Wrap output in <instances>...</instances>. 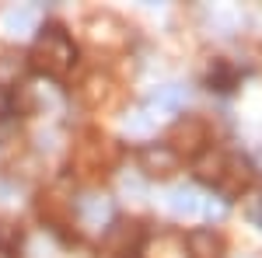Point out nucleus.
I'll return each instance as SVG.
<instances>
[{
	"label": "nucleus",
	"instance_id": "5",
	"mask_svg": "<svg viewBox=\"0 0 262 258\" xmlns=\"http://www.w3.org/2000/svg\"><path fill=\"white\" fill-rule=\"evenodd\" d=\"M179 154L168 147V143H147L140 147V154H137V164H140V171L147 178H168V175H175L179 171Z\"/></svg>",
	"mask_w": 262,
	"mask_h": 258
},
{
	"label": "nucleus",
	"instance_id": "7",
	"mask_svg": "<svg viewBox=\"0 0 262 258\" xmlns=\"http://www.w3.org/2000/svg\"><path fill=\"white\" fill-rule=\"evenodd\" d=\"M185 248H189V258H221L224 255V241L217 230L210 227H200V230H189L185 238Z\"/></svg>",
	"mask_w": 262,
	"mask_h": 258
},
{
	"label": "nucleus",
	"instance_id": "12",
	"mask_svg": "<svg viewBox=\"0 0 262 258\" xmlns=\"http://www.w3.org/2000/svg\"><path fill=\"white\" fill-rule=\"evenodd\" d=\"M206 84H210L213 91H234V84H238V70H234L231 63H224V60H213L210 74H206Z\"/></svg>",
	"mask_w": 262,
	"mask_h": 258
},
{
	"label": "nucleus",
	"instance_id": "11",
	"mask_svg": "<svg viewBox=\"0 0 262 258\" xmlns=\"http://www.w3.org/2000/svg\"><path fill=\"white\" fill-rule=\"evenodd\" d=\"M25 66H28V63L21 60L18 53H0V87H4V91L18 87V80L25 77Z\"/></svg>",
	"mask_w": 262,
	"mask_h": 258
},
{
	"label": "nucleus",
	"instance_id": "10",
	"mask_svg": "<svg viewBox=\"0 0 262 258\" xmlns=\"http://www.w3.org/2000/svg\"><path fill=\"white\" fill-rule=\"evenodd\" d=\"M35 25H39V11H35V7H11V11L4 14L7 35H28Z\"/></svg>",
	"mask_w": 262,
	"mask_h": 258
},
{
	"label": "nucleus",
	"instance_id": "13",
	"mask_svg": "<svg viewBox=\"0 0 262 258\" xmlns=\"http://www.w3.org/2000/svg\"><path fill=\"white\" fill-rule=\"evenodd\" d=\"M126 129L137 133V136L150 133V115H147V112H133V119H126Z\"/></svg>",
	"mask_w": 262,
	"mask_h": 258
},
{
	"label": "nucleus",
	"instance_id": "4",
	"mask_svg": "<svg viewBox=\"0 0 262 258\" xmlns=\"http://www.w3.org/2000/svg\"><path fill=\"white\" fill-rule=\"evenodd\" d=\"M101 248L112 258H133L143 248V227L137 220H112L101 234Z\"/></svg>",
	"mask_w": 262,
	"mask_h": 258
},
{
	"label": "nucleus",
	"instance_id": "1",
	"mask_svg": "<svg viewBox=\"0 0 262 258\" xmlns=\"http://www.w3.org/2000/svg\"><path fill=\"white\" fill-rule=\"evenodd\" d=\"M196 175L203 181H210L224 199H234L255 181V168L242 154H221V150H213V154H200Z\"/></svg>",
	"mask_w": 262,
	"mask_h": 258
},
{
	"label": "nucleus",
	"instance_id": "2",
	"mask_svg": "<svg viewBox=\"0 0 262 258\" xmlns=\"http://www.w3.org/2000/svg\"><path fill=\"white\" fill-rule=\"evenodd\" d=\"M77 60V45L74 39L63 32L60 25H46L39 28V39L32 42V53H28V66L39 70L46 77H63Z\"/></svg>",
	"mask_w": 262,
	"mask_h": 258
},
{
	"label": "nucleus",
	"instance_id": "14",
	"mask_svg": "<svg viewBox=\"0 0 262 258\" xmlns=\"http://www.w3.org/2000/svg\"><path fill=\"white\" fill-rule=\"evenodd\" d=\"M248 217H252V220H255V223L262 227V192L252 199V209H248Z\"/></svg>",
	"mask_w": 262,
	"mask_h": 258
},
{
	"label": "nucleus",
	"instance_id": "3",
	"mask_svg": "<svg viewBox=\"0 0 262 258\" xmlns=\"http://www.w3.org/2000/svg\"><path fill=\"white\" fill-rule=\"evenodd\" d=\"M206 143H210V126L200 115H182L168 133V147L179 157H200L206 154Z\"/></svg>",
	"mask_w": 262,
	"mask_h": 258
},
{
	"label": "nucleus",
	"instance_id": "9",
	"mask_svg": "<svg viewBox=\"0 0 262 258\" xmlns=\"http://www.w3.org/2000/svg\"><path fill=\"white\" fill-rule=\"evenodd\" d=\"M147 105H150V112H179L182 105H185V87H179V84L158 87V91L147 98Z\"/></svg>",
	"mask_w": 262,
	"mask_h": 258
},
{
	"label": "nucleus",
	"instance_id": "8",
	"mask_svg": "<svg viewBox=\"0 0 262 258\" xmlns=\"http://www.w3.org/2000/svg\"><path fill=\"white\" fill-rule=\"evenodd\" d=\"M168 209H171L179 220H192L196 213H203V199H200L196 189L179 185V189H171V192H168Z\"/></svg>",
	"mask_w": 262,
	"mask_h": 258
},
{
	"label": "nucleus",
	"instance_id": "6",
	"mask_svg": "<svg viewBox=\"0 0 262 258\" xmlns=\"http://www.w3.org/2000/svg\"><path fill=\"white\" fill-rule=\"evenodd\" d=\"M74 213H77V220H81V227L101 230V227L112 220V199L108 196H81L77 206H74Z\"/></svg>",
	"mask_w": 262,
	"mask_h": 258
}]
</instances>
